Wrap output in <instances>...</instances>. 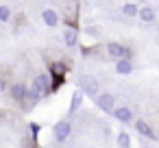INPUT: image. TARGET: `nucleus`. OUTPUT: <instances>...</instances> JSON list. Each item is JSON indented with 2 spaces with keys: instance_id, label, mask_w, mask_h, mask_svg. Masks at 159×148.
<instances>
[{
  "instance_id": "nucleus-1",
  "label": "nucleus",
  "mask_w": 159,
  "mask_h": 148,
  "mask_svg": "<svg viewBox=\"0 0 159 148\" xmlns=\"http://www.w3.org/2000/svg\"><path fill=\"white\" fill-rule=\"evenodd\" d=\"M29 92H31V105L39 102L42 98L50 96L52 94V81H50V74L48 72H37L29 85Z\"/></svg>"
},
{
  "instance_id": "nucleus-2",
  "label": "nucleus",
  "mask_w": 159,
  "mask_h": 148,
  "mask_svg": "<svg viewBox=\"0 0 159 148\" xmlns=\"http://www.w3.org/2000/svg\"><path fill=\"white\" fill-rule=\"evenodd\" d=\"M9 96L16 100V102H20V105H24V109H29L31 107V92H29V85L24 83V81H13V83H9Z\"/></svg>"
},
{
  "instance_id": "nucleus-3",
  "label": "nucleus",
  "mask_w": 159,
  "mask_h": 148,
  "mask_svg": "<svg viewBox=\"0 0 159 148\" xmlns=\"http://www.w3.org/2000/svg\"><path fill=\"white\" fill-rule=\"evenodd\" d=\"M68 72H70V65H68L66 61L55 59V61L50 63L48 74H50V81H52V92H57V89L63 85V78H66V74H68Z\"/></svg>"
},
{
  "instance_id": "nucleus-4",
  "label": "nucleus",
  "mask_w": 159,
  "mask_h": 148,
  "mask_svg": "<svg viewBox=\"0 0 159 148\" xmlns=\"http://www.w3.org/2000/svg\"><path fill=\"white\" fill-rule=\"evenodd\" d=\"M102 50H105V57H109V59H113V61H120V59H129V61H131V57H133V50L126 48V46L120 44V42H107Z\"/></svg>"
},
{
  "instance_id": "nucleus-5",
  "label": "nucleus",
  "mask_w": 159,
  "mask_h": 148,
  "mask_svg": "<svg viewBox=\"0 0 159 148\" xmlns=\"http://www.w3.org/2000/svg\"><path fill=\"white\" fill-rule=\"evenodd\" d=\"M79 87L83 92V96H89L94 100L98 98V78L96 76H87V74L79 76Z\"/></svg>"
},
{
  "instance_id": "nucleus-6",
  "label": "nucleus",
  "mask_w": 159,
  "mask_h": 148,
  "mask_svg": "<svg viewBox=\"0 0 159 148\" xmlns=\"http://www.w3.org/2000/svg\"><path fill=\"white\" fill-rule=\"evenodd\" d=\"M70 135H72V124H70V120H59V122L52 126V137H55L57 144L68 141Z\"/></svg>"
},
{
  "instance_id": "nucleus-7",
  "label": "nucleus",
  "mask_w": 159,
  "mask_h": 148,
  "mask_svg": "<svg viewBox=\"0 0 159 148\" xmlns=\"http://www.w3.org/2000/svg\"><path fill=\"white\" fill-rule=\"evenodd\" d=\"M96 107H98L102 113H113V109H116V96L109 94V92L98 94V98H96Z\"/></svg>"
},
{
  "instance_id": "nucleus-8",
  "label": "nucleus",
  "mask_w": 159,
  "mask_h": 148,
  "mask_svg": "<svg viewBox=\"0 0 159 148\" xmlns=\"http://www.w3.org/2000/svg\"><path fill=\"white\" fill-rule=\"evenodd\" d=\"M113 118L122 124H129V122H133V109L129 105H118L113 109Z\"/></svg>"
},
{
  "instance_id": "nucleus-9",
  "label": "nucleus",
  "mask_w": 159,
  "mask_h": 148,
  "mask_svg": "<svg viewBox=\"0 0 159 148\" xmlns=\"http://www.w3.org/2000/svg\"><path fill=\"white\" fill-rule=\"evenodd\" d=\"M135 128H137V133L142 135V139H159L157 137V133L152 131V126L142 118V120H135Z\"/></svg>"
},
{
  "instance_id": "nucleus-10",
  "label": "nucleus",
  "mask_w": 159,
  "mask_h": 148,
  "mask_svg": "<svg viewBox=\"0 0 159 148\" xmlns=\"http://www.w3.org/2000/svg\"><path fill=\"white\" fill-rule=\"evenodd\" d=\"M42 20H44V24L50 26V29H55V26L61 24V16H59L55 9H46V11L42 13Z\"/></svg>"
},
{
  "instance_id": "nucleus-11",
  "label": "nucleus",
  "mask_w": 159,
  "mask_h": 148,
  "mask_svg": "<svg viewBox=\"0 0 159 148\" xmlns=\"http://www.w3.org/2000/svg\"><path fill=\"white\" fill-rule=\"evenodd\" d=\"M137 18H139L144 24H152V22L157 20V11H155L152 7H139V13H137Z\"/></svg>"
},
{
  "instance_id": "nucleus-12",
  "label": "nucleus",
  "mask_w": 159,
  "mask_h": 148,
  "mask_svg": "<svg viewBox=\"0 0 159 148\" xmlns=\"http://www.w3.org/2000/svg\"><path fill=\"white\" fill-rule=\"evenodd\" d=\"M63 44H66L68 48H74V46L79 44V31L66 26V31H63Z\"/></svg>"
},
{
  "instance_id": "nucleus-13",
  "label": "nucleus",
  "mask_w": 159,
  "mask_h": 148,
  "mask_svg": "<svg viewBox=\"0 0 159 148\" xmlns=\"http://www.w3.org/2000/svg\"><path fill=\"white\" fill-rule=\"evenodd\" d=\"M133 72V61H129V59H120V61H116V74H120V76H129Z\"/></svg>"
},
{
  "instance_id": "nucleus-14",
  "label": "nucleus",
  "mask_w": 159,
  "mask_h": 148,
  "mask_svg": "<svg viewBox=\"0 0 159 148\" xmlns=\"http://www.w3.org/2000/svg\"><path fill=\"white\" fill-rule=\"evenodd\" d=\"M126 20H131V18H137V13H139V5H135V2H126V5H122V11H120Z\"/></svg>"
},
{
  "instance_id": "nucleus-15",
  "label": "nucleus",
  "mask_w": 159,
  "mask_h": 148,
  "mask_svg": "<svg viewBox=\"0 0 159 148\" xmlns=\"http://www.w3.org/2000/svg\"><path fill=\"white\" fill-rule=\"evenodd\" d=\"M83 98H85V96H83L81 89H76V92L72 94V100H70V113H76V111L83 107Z\"/></svg>"
},
{
  "instance_id": "nucleus-16",
  "label": "nucleus",
  "mask_w": 159,
  "mask_h": 148,
  "mask_svg": "<svg viewBox=\"0 0 159 148\" xmlns=\"http://www.w3.org/2000/svg\"><path fill=\"white\" fill-rule=\"evenodd\" d=\"M116 144H118V148H131V135L126 131H120L116 137Z\"/></svg>"
},
{
  "instance_id": "nucleus-17",
  "label": "nucleus",
  "mask_w": 159,
  "mask_h": 148,
  "mask_svg": "<svg viewBox=\"0 0 159 148\" xmlns=\"http://www.w3.org/2000/svg\"><path fill=\"white\" fill-rule=\"evenodd\" d=\"M13 16H11V7L9 5H0V24H7L11 22Z\"/></svg>"
},
{
  "instance_id": "nucleus-18",
  "label": "nucleus",
  "mask_w": 159,
  "mask_h": 148,
  "mask_svg": "<svg viewBox=\"0 0 159 148\" xmlns=\"http://www.w3.org/2000/svg\"><path fill=\"white\" fill-rule=\"evenodd\" d=\"M85 33H87L89 37H96V39H98V37L102 35L100 26H96V24H87V26H85Z\"/></svg>"
},
{
  "instance_id": "nucleus-19",
  "label": "nucleus",
  "mask_w": 159,
  "mask_h": 148,
  "mask_svg": "<svg viewBox=\"0 0 159 148\" xmlns=\"http://www.w3.org/2000/svg\"><path fill=\"white\" fill-rule=\"evenodd\" d=\"M9 89V83H7V78L5 76H0V94H5Z\"/></svg>"
},
{
  "instance_id": "nucleus-20",
  "label": "nucleus",
  "mask_w": 159,
  "mask_h": 148,
  "mask_svg": "<svg viewBox=\"0 0 159 148\" xmlns=\"http://www.w3.org/2000/svg\"><path fill=\"white\" fill-rule=\"evenodd\" d=\"M142 148H146V146H142Z\"/></svg>"
}]
</instances>
